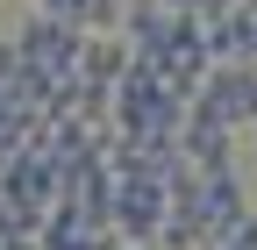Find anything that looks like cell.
<instances>
[{
  "label": "cell",
  "instance_id": "3",
  "mask_svg": "<svg viewBox=\"0 0 257 250\" xmlns=\"http://www.w3.org/2000/svg\"><path fill=\"white\" fill-rule=\"evenodd\" d=\"M193 29H200V15H186V8H165V0H136V8H128V29L121 36L136 43V57L143 65H165V57L193 36Z\"/></svg>",
  "mask_w": 257,
  "mask_h": 250
},
{
  "label": "cell",
  "instance_id": "5",
  "mask_svg": "<svg viewBox=\"0 0 257 250\" xmlns=\"http://www.w3.org/2000/svg\"><path fill=\"white\" fill-rule=\"evenodd\" d=\"M128 72H136V43H128L121 36V29H114V36H86V57H79V79L86 86H121Z\"/></svg>",
  "mask_w": 257,
  "mask_h": 250
},
{
  "label": "cell",
  "instance_id": "1",
  "mask_svg": "<svg viewBox=\"0 0 257 250\" xmlns=\"http://www.w3.org/2000/svg\"><path fill=\"white\" fill-rule=\"evenodd\" d=\"M86 36L93 29H79V22H64V15H50V8H36L22 29H15V50H22V86L43 93L50 86H64V79H79V57H86Z\"/></svg>",
  "mask_w": 257,
  "mask_h": 250
},
{
  "label": "cell",
  "instance_id": "6",
  "mask_svg": "<svg viewBox=\"0 0 257 250\" xmlns=\"http://www.w3.org/2000/svg\"><path fill=\"white\" fill-rule=\"evenodd\" d=\"M186 158L193 165H200V172H214V165H236V129H229V121H214L207 107H193L186 114Z\"/></svg>",
  "mask_w": 257,
  "mask_h": 250
},
{
  "label": "cell",
  "instance_id": "7",
  "mask_svg": "<svg viewBox=\"0 0 257 250\" xmlns=\"http://www.w3.org/2000/svg\"><path fill=\"white\" fill-rule=\"evenodd\" d=\"M214 250H257V214H243V222H236L229 236H221Z\"/></svg>",
  "mask_w": 257,
  "mask_h": 250
},
{
  "label": "cell",
  "instance_id": "4",
  "mask_svg": "<svg viewBox=\"0 0 257 250\" xmlns=\"http://www.w3.org/2000/svg\"><path fill=\"white\" fill-rule=\"evenodd\" d=\"M193 107H207L229 129H257V65H214L207 86L193 93Z\"/></svg>",
  "mask_w": 257,
  "mask_h": 250
},
{
  "label": "cell",
  "instance_id": "2",
  "mask_svg": "<svg viewBox=\"0 0 257 250\" xmlns=\"http://www.w3.org/2000/svg\"><path fill=\"white\" fill-rule=\"evenodd\" d=\"M179 207L193 214V222H200V236H207V250H214V243H221V236H229L243 214H250L243 172H236V165H214V172H200V179H193V193H186Z\"/></svg>",
  "mask_w": 257,
  "mask_h": 250
}]
</instances>
